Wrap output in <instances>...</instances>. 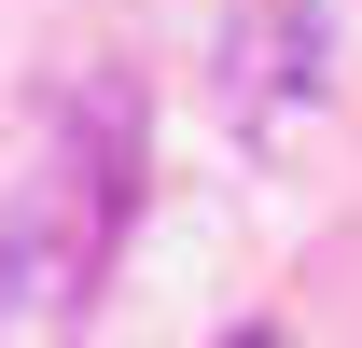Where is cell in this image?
<instances>
[{
  "mask_svg": "<svg viewBox=\"0 0 362 348\" xmlns=\"http://www.w3.org/2000/svg\"><path fill=\"white\" fill-rule=\"evenodd\" d=\"M126 209H139V98H126V70H70L42 168L0 209V306L14 320H70L84 279L112 265V237H126Z\"/></svg>",
  "mask_w": 362,
  "mask_h": 348,
  "instance_id": "obj_1",
  "label": "cell"
},
{
  "mask_svg": "<svg viewBox=\"0 0 362 348\" xmlns=\"http://www.w3.org/2000/svg\"><path fill=\"white\" fill-rule=\"evenodd\" d=\"M209 348H279V335H265V320H237V335H209Z\"/></svg>",
  "mask_w": 362,
  "mask_h": 348,
  "instance_id": "obj_2",
  "label": "cell"
}]
</instances>
